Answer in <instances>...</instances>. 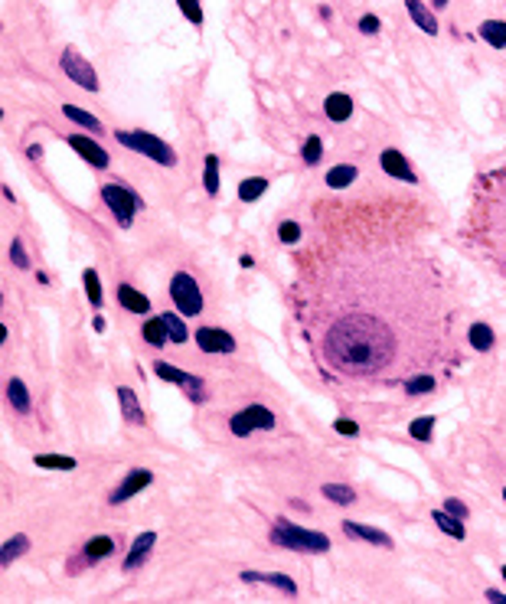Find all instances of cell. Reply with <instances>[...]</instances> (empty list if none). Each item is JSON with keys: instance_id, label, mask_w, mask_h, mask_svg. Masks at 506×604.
Returning a JSON list of instances; mask_svg holds the SVG:
<instances>
[{"instance_id": "6da1fadb", "label": "cell", "mask_w": 506, "mask_h": 604, "mask_svg": "<svg viewBox=\"0 0 506 604\" xmlns=\"http://www.w3.org/2000/svg\"><path fill=\"white\" fill-rule=\"evenodd\" d=\"M300 324L323 372L392 386L454 357V301L422 248L356 245L300 281Z\"/></svg>"}, {"instance_id": "7a4b0ae2", "label": "cell", "mask_w": 506, "mask_h": 604, "mask_svg": "<svg viewBox=\"0 0 506 604\" xmlns=\"http://www.w3.org/2000/svg\"><path fill=\"white\" fill-rule=\"evenodd\" d=\"M467 222L474 229V239L487 248V255L500 268H506V170L480 177L477 203Z\"/></svg>"}, {"instance_id": "3957f363", "label": "cell", "mask_w": 506, "mask_h": 604, "mask_svg": "<svg viewBox=\"0 0 506 604\" xmlns=\"http://www.w3.org/2000/svg\"><path fill=\"white\" fill-rule=\"evenodd\" d=\"M271 543L281 546V549H291V552H307V556H323V552H330V536L304 529V526H298V523H291V519H275Z\"/></svg>"}, {"instance_id": "277c9868", "label": "cell", "mask_w": 506, "mask_h": 604, "mask_svg": "<svg viewBox=\"0 0 506 604\" xmlns=\"http://www.w3.org/2000/svg\"><path fill=\"white\" fill-rule=\"evenodd\" d=\"M115 140L121 144V148L134 150V154H144L147 160H153V163H161V167H177V150L151 131H128V128H118Z\"/></svg>"}, {"instance_id": "5b68a950", "label": "cell", "mask_w": 506, "mask_h": 604, "mask_svg": "<svg viewBox=\"0 0 506 604\" xmlns=\"http://www.w3.org/2000/svg\"><path fill=\"white\" fill-rule=\"evenodd\" d=\"M170 301H173V307H177L183 317H200L203 307H206L200 281L193 278L190 272H177L170 278Z\"/></svg>"}, {"instance_id": "8992f818", "label": "cell", "mask_w": 506, "mask_h": 604, "mask_svg": "<svg viewBox=\"0 0 506 604\" xmlns=\"http://www.w3.org/2000/svg\"><path fill=\"white\" fill-rule=\"evenodd\" d=\"M101 203H105V210L115 216V222L121 225V229H131V225H134L138 210H141V200L131 193L128 186L105 183V186H101Z\"/></svg>"}, {"instance_id": "52a82bcc", "label": "cell", "mask_w": 506, "mask_h": 604, "mask_svg": "<svg viewBox=\"0 0 506 604\" xmlns=\"http://www.w3.org/2000/svg\"><path fill=\"white\" fill-rule=\"evenodd\" d=\"M59 69L66 72V78H72L79 88H85V92H98L101 82H98V72L92 69V62L85 59L82 53H79L76 46H66L59 56Z\"/></svg>"}, {"instance_id": "ba28073f", "label": "cell", "mask_w": 506, "mask_h": 604, "mask_svg": "<svg viewBox=\"0 0 506 604\" xmlns=\"http://www.w3.org/2000/svg\"><path fill=\"white\" fill-rule=\"evenodd\" d=\"M275 425H278L275 411L265 409V405H246V409L236 411L229 419V431L236 434V438H248V434H255V431H271Z\"/></svg>"}, {"instance_id": "9c48e42d", "label": "cell", "mask_w": 506, "mask_h": 604, "mask_svg": "<svg viewBox=\"0 0 506 604\" xmlns=\"http://www.w3.org/2000/svg\"><path fill=\"white\" fill-rule=\"evenodd\" d=\"M153 376L163 379V382H170V386L183 389L193 402H203V399H206V382H203L200 376H193V372L180 369V366L167 363V359H157V363H153Z\"/></svg>"}, {"instance_id": "30bf717a", "label": "cell", "mask_w": 506, "mask_h": 604, "mask_svg": "<svg viewBox=\"0 0 506 604\" xmlns=\"http://www.w3.org/2000/svg\"><path fill=\"white\" fill-rule=\"evenodd\" d=\"M196 347L209 357H232L238 349V340L223 327H200L196 330Z\"/></svg>"}, {"instance_id": "8fae6325", "label": "cell", "mask_w": 506, "mask_h": 604, "mask_svg": "<svg viewBox=\"0 0 506 604\" xmlns=\"http://www.w3.org/2000/svg\"><path fill=\"white\" fill-rule=\"evenodd\" d=\"M151 483H153V471H147V467H134V471L124 474V481L118 483L115 490H111V496H108V503H111V506L128 503L131 496H138L141 490H147Z\"/></svg>"}, {"instance_id": "7c38bea8", "label": "cell", "mask_w": 506, "mask_h": 604, "mask_svg": "<svg viewBox=\"0 0 506 604\" xmlns=\"http://www.w3.org/2000/svg\"><path fill=\"white\" fill-rule=\"evenodd\" d=\"M66 144H69V148L76 150V154L82 157L88 167H95V170H108V167H111V157H108V150L101 148V144H95L92 138H85V134H66Z\"/></svg>"}, {"instance_id": "4fadbf2b", "label": "cell", "mask_w": 506, "mask_h": 604, "mask_svg": "<svg viewBox=\"0 0 506 604\" xmlns=\"http://www.w3.org/2000/svg\"><path fill=\"white\" fill-rule=\"evenodd\" d=\"M379 167H383L385 177L399 180V183H408V186L418 183V173L412 170V163H408V157L402 154V150H395V148H385L383 154H379Z\"/></svg>"}, {"instance_id": "5bb4252c", "label": "cell", "mask_w": 506, "mask_h": 604, "mask_svg": "<svg viewBox=\"0 0 506 604\" xmlns=\"http://www.w3.org/2000/svg\"><path fill=\"white\" fill-rule=\"evenodd\" d=\"M242 581H248V585H268V588L281 591V595H288V598L298 595L294 578L291 575H284V572H252V568H246V572H242Z\"/></svg>"}, {"instance_id": "9a60e30c", "label": "cell", "mask_w": 506, "mask_h": 604, "mask_svg": "<svg viewBox=\"0 0 506 604\" xmlns=\"http://www.w3.org/2000/svg\"><path fill=\"white\" fill-rule=\"evenodd\" d=\"M343 533L350 536V539H356V543H369V546H376V549H392L389 533H383V529H376V526H363V523H356V519H346Z\"/></svg>"}, {"instance_id": "2e32d148", "label": "cell", "mask_w": 506, "mask_h": 604, "mask_svg": "<svg viewBox=\"0 0 506 604\" xmlns=\"http://www.w3.org/2000/svg\"><path fill=\"white\" fill-rule=\"evenodd\" d=\"M153 546H157V533H141L134 543H131V549H128V556H124V562H121V568L124 572H134V568H141L151 558V552H153Z\"/></svg>"}, {"instance_id": "e0dca14e", "label": "cell", "mask_w": 506, "mask_h": 604, "mask_svg": "<svg viewBox=\"0 0 506 604\" xmlns=\"http://www.w3.org/2000/svg\"><path fill=\"white\" fill-rule=\"evenodd\" d=\"M353 98L346 92H333V95H327V101H323V115H327V121H333V124H343V121H350L353 118Z\"/></svg>"}, {"instance_id": "ac0fdd59", "label": "cell", "mask_w": 506, "mask_h": 604, "mask_svg": "<svg viewBox=\"0 0 506 604\" xmlns=\"http://www.w3.org/2000/svg\"><path fill=\"white\" fill-rule=\"evenodd\" d=\"M115 392H118V405H121L124 421H128V425H144L147 419H144V409H141L134 389H131V386H118Z\"/></svg>"}, {"instance_id": "d6986e66", "label": "cell", "mask_w": 506, "mask_h": 604, "mask_svg": "<svg viewBox=\"0 0 506 604\" xmlns=\"http://www.w3.org/2000/svg\"><path fill=\"white\" fill-rule=\"evenodd\" d=\"M7 405L16 411V415H30L33 411V399H30V389H26V382L24 379H7Z\"/></svg>"}, {"instance_id": "ffe728a7", "label": "cell", "mask_w": 506, "mask_h": 604, "mask_svg": "<svg viewBox=\"0 0 506 604\" xmlns=\"http://www.w3.org/2000/svg\"><path fill=\"white\" fill-rule=\"evenodd\" d=\"M115 295H118V304H121V307L128 310V314H151V297L141 295L138 287L118 285V287H115Z\"/></svg>"}, {"instance_id": "44dd1931", "label": "cell", "mask_w": 506, "mask_h": 604, "mask_svg": "<svg viewBox=\"0 0 506 604\" xmlns=\"http://www.w3.org/2000/svg\"><path fill=\"white\" fill-rule=\"evenodd\" d=\"M405 10L408 16H412V24L418 26L422 33H428V36H437V16L431 7H425L422 0H405Z\"/></svg>"}, {"instance_id": "7402d4cb", "label": "cell", "mask_w": 506, "mask_h": 604, "mask_svg": "<svg viewBox=\"0 0 506 604\" xmlns=\"http://www.w3.org/2000/svg\"><path fill=\"white\" fill-rule=\"evenodd\" d=\"M467 343H470V349H477V353H490V349L497 347V333H493L490 324L477 320V324L467 327Z\"/></svg>"}, {"instance_id": "603a6c76", "label": "cell", "mask_w": 506, "mask_h": 604, "mask_svg": "<svg viewBox=\"0 0 506 604\" xmlns=\"http://www.w3.org/2000/svg\"><path fill=\"white\" fill-rule=\"evenodd\" d=\"M108 556H115V539L111 536H95L82 549V565H95V562H101Z\"/></svg>"}, {"instance_id": "cb8c5ba5", "label": "cell", "mask_w": 506, "mask_h": 604, "mask_svg": "<svg viewBox=\"0 0 506 604\" xmlns=\"http://www.w3.org/2000/svg\"><path fill=\"white\" fill-rule=\"evenodd\" d=\"M141 337H144V343L147 347H167L170 343V330H167V324H163V317L157 314V317H147L144 324H141Z\"/></svg>"}, {"instance_id": "d4e9b609", "label": "cell", "mask_w": 506, "mask_h": 604, "mask_svg": "<svg viewBox=\"0 0 506 604\" xmlns=\"http://www.w3.org/2000/svg\"><path fill=\"white\" fill-rule=\"evenodd\" d=\"M26 552H30V536H24V533L10 536L7 543L0 546V568H10L16 558L26 556Z\"/></svg>"}, {"instance_id": "484cf974", "label": "cell", "mask_w": 506, "mask_h": 604, "mask_svg": "<svg viewBox=\"0 0 506 604\" xmlns=\"http://www.w3.org/2000/svg\"><path fill=\"white\" fill-rule=\"evenodd\" d=\"M431 519L437 523V529H441V533L451 536V539H457V543H464V539H467V526H464V519L454 516V513L435 510V513H431Z\"/></svg>"}, {"instance_id": "4316f807", "label": "cell", "mask_w": 506, "mask_h": 604, "mask_svg": "<svg viewBox=\"0 0 506 604\" xmlns=\"http://www.w3.org/2000/svg\"><path fill=\"white\" fill-rule=\"evenodd\" d=\"M402 389H405L412 399H422V395H431L437 389V376L435 372H412V376L402 382Z\"/></svg>"}, {"instance_id": "83f0119b", "label": "cell", "mask_w": 506, "mask_h": 604, "mask_svg": "<svg viewBox=\"0 0 506 604\" xmlns=\"http://www.w3.org/2000/svg\"><path fill=\"white\" fill-rule=\"evenodd\" d=\"M356 177H360V167H356V163H337V167L327 170V186L330 190H346L350 183H356Z\"/></svg>"}, {"instance_id": "f1b7e54d", "label": "cell", "mask_w": 506, "mask_h": 604, "mask_svg": "<svg viewBox=\"0 0 506 604\" xmlns=\"http://www.w3.org/2000/svg\"><path fill=\"white\" fill-rule=\"evenodd\" d=\"M477 33H480V39L487 46L506 49V20H483V24L477 26Z\"/></svg>"}, {"instance_id": "f546056e", "label": "cell", "mask_w": 506, "mask_h": 604, "mask_svg": "<svg viewBox=\"0 0 506 604\" xmlns=\"http://www.w3.org/2000/svg\"><path fill=\"white\" fill-rule=\"evenodd\" d=\"M268 193V180L265 177H246L238 183V203H258Z\"/></svg>"}, {"instance_id": "4dcf8cb0", "label": "cell", "mask_w": 506, "mask_h": 604, "mask_svg": "<svg viewBox=\"0 0 506 604\" xmlns=\"http://www.w3.org/2000/svg\"><path fill=\"white\" fill-rule=\"evenodd\" d=\"M161 317H163V324H167V330H170V343H180V347H183V343L190 340V330H186V324H183V314L173 307V310H163Z\"/></svg>"}, {"instance_id": "1f68e13d", "label": "cell", "mask_w": 506, "mask_h": 604, "mask_svg": "<svg viewBox=\"0 0 506 604\" xmlns=\"http://www.w3.org/2000/svg\"><path fill=\"white\" fill-rule=\"evenodd\" d=\"M82 285H85V297H88L92 310H98L101 304H105V291H101L98 272H95V268H85V272H82Z\"/></svg>"}, {"instance_id": "d6a6232c", "label": "cell", "mask_w": 506, "mask_h": 604, "mask_svg": "<svg viewBox=\"0 0 506 604\" xmlns=\"http://www.w3.org/2000/svg\"><path fill=\"white\" fill-rule=\"evenodd\" d=\"M33 464L43 467V471H76L79 461L69 454H36L33 457Z\"/></svg>"}, {"instance_id": "836d02e7", "label": "cell", "mask_w": 506, "mask_h": 604, "mask_svg": "<svg viewBox=\"0 0 506 604\" xmlns=\"http://www.w3.org/2000/svg\"><path fill=\"white\" fill-rule=\"evenodd\" d=\"M320 496H327L330 503H340V506L356 503V490H353V487H346V483H323V487H320Z\"/></svg>"}, {"instance_id": "e575fe53", "label": "cell", "mask_w": 506, "mask_h": 604, "mask_svg": "<svg viewBox=\"0 0 506 604\" xmlns=\"http://www.w3.org/2000/svg\"><path fill=\"white\" fill-rule=\"evenodd\" d=\"M62 115L69 118L72 124H79V128H85V131H95L98 134L101 131V121L95 115H88L85 108H76V105H62Z\"/></svg>"}, {"instance_id": "d590c367", "label": "cell", "mask_w": 506, "mask_h": 604, "mask_svg": "<svg viewBox=\"0 0 506 604\" xmlns=\"http://www.w3.org/2000/svg\"><path fill=\"white\" fill-rule=\"evenodd\" d=\"M435 415H418V419L408 425V434H412L415 441H422V444H428L431 438H435Z\"/></svg>"}, {"instance_id": "8d00e7d4", "label": "cell", "mask_w": 506, "mask_h": 604, "mask_svg": "<svg viewBox=\"0 0 506 604\" xmlns=\"http://www.w3.org/2000/svg\"><path fill=\"white\" fill-rule=\"evenodd\" d=\"M203 190H206L209 196L219 193V157L209 154L206 163H203Z\"/></svg>"}, {"instance_id": "74e56055", "label": "cell", "mask_w": 506, "mask_h": 604, "mask_svg": "<svg viewBox=\"0 0 506 604\" xmlns=\"http://www.w3.org/2000/svg\"><path fill=\"white\" fill-rule=\"evenodd\" d=\"M300 160H304L307 167H317V163L323 160V140L317 138V134L304 138V144H300Z\"/></svg>"}, {"instance_id": "f35d334b", "label": "cell", "mask_w": 506, "mask_h": 604, "mask_svg": "<svg viewBox=\"0 0 506 604\" xmlns=\"http://www.w3.org/2000/svg\"><path fill=\"white\" fill-rule=\"evenodd\" d=\"M177 7L193 26H203V20H206L203 16V0H177Z\"/></svg>"}, {"instance_id": "ab89813d", "label": "cell", "mask_w": 506, "mask_h": 604, "mask_svg": "<svg viewBox=\"0 0 506 604\" xmlns=\"http://www.w3.org/2000/svg\"><path fill=\"white\" fill-rule=\"evenodd\" d=\"M278 242H284V245H298V242H300V225L294 222V219H284V222L278 225Z\"/></svg>"}, {"instance_id": "60d3db41", "label": "cell", "mask_w": 506, "mask_h": 604, "mask_svg": "<svg viewBox=\"0 0 506 604\" xmlns=\"http://www.w3.org/2000/svg\"><path fill=\"white\" fill-rule=\"evenodd\" d=\"M10 262H14L16 268H30V255H26V245L20 235H14V242H10Z\"/></svg>"}, {"instance_id": "b9f144b4", "label": "cell", "mask_w": 506, "mask_h": 604, "mask_svg": "<svg viewBox=\"0 0 506 604\" xmlns=\"http://www.w3.org/2000/svg\"><path fill=\"white\" fill-rule=\"evenodd\" d=\"M356 26H360L363 36H376V33L383 30V20H379L376 14H363V16H360V24H356Z\"/></svg>"}, {"instance_id": "7bdbcfd3", "label": "cell", "mask_w": 506, "mask_h": 604, "mask_svg": "<svg viewBox=\"0 0 506 604\" xmlns=\"http://www.w3.org/2000/svg\"><path fill=\"white\" fill-rule=\"evenodd\" d=\"M333 431L346 434V438H356V434H360V425H356L353 419H337V421H333Z\"/></svg>"}, {"instance_id": "ee69618b", "label": "cell", "mask_w": 506, "mask_h": 604, "mask_svg": "<svg viewBox=\"0 0 506 604\" xmlns=\"http://www.w3.org/2000/svg\"><path fill=\"white\" fill-rule=\"evenodd\" d=\"M445 510L454 513V516H460V519H467V513H470L467 506H464V503L457 500V496H445Z\"/></svg>"}, {"instance_id": "f6af8a7d", "label": "cell", "mask_w": 506, "mask_h": 604, "mask_svg": "<svg viewBox=\"0 0 506 604\" xmlns=\"http://www.w3.org/2000/svg\"><path fill=\"white\" fill-rule=\"evenodd\" d=\"M487 601H493V604H506V595H503V591H497V588H487Z\"/></svg>"}, {"instance_id": "bcb514c9", "label": "cell", "mask_w": 506, "mask_h": 604, "mask_svg": "<svg viewBox=\"0 0 506 604\" xmlns=\"http://www.w3.org/2000/svg\"><path fill=\"white\" fill-rule=\"evenodd\" d=\"M26 154H30V160H43V144H30Z\"/></svg>"}, {"instance_id": "7dc6e473", "label": "cell", "mask_w": 506, "mask_h": 604, "mask_svg": "<svg viewBox=\"0 0 506 604\" xmlns=\"http://www.w3.org/2000/svg\"><path fill=\"white\" fill-rule=\"evenodd\" d=\"M238 265H242V268H255V258L252 255H242V258H238Z\"/></svg>"}, {"instance_id": "c3c4849f", "label": "cell", "mask_w": 506, "mask_h": 604, "mask_svg": "<svg viewBox=\"0 0 506 604\" xmlns=\"http://www.w3.org/2000/svg\"><path fill=\"white\" fill-rule=\"evenodd\" d=\"M92 327H95L98 333H105V327H108V324H105V317H95V320H92Z\"/></svg>"}, {"instance_id": "681fc988", "label": "cell", "mask_w": 506, "mask_h": 604, "mask_svg": "<svg viewBox=\"0 0 506 604\" xmlns=\"http://www.w3.org/2000/svg\"><path fill=\"white\" fill-rule=\"evenodd\" d=\"M447 4H451V0H431V7H435V10H445Z\"/></svg>"}, {"instance_id": "f907efd6", "label": "cell", "mask_w": 506, "mask_h": 604, "mask_svg": "<svg viewBox=\"0 0 506 604\" xmlns=\"http://www.w3.org/2000/svg\"><path fill=\"white\" fill-rule=\"evenodd\" d=\"M500 575H503V581H506V565H500Z\"/></svg>"}, {"instance_id": "816d5d0a", "label": "cell", "mask_w": 506, "mask_h": 604, "mask_svg": "<svg viewBox=\"0 0 506 604\" xmlns=\"http://www.w3.org/2000/svg\"><path fill=\"white\" fill-rule=\"evenodd\" d=\"M503 500H506V487H503Z\"/></svg>"}]
</instances>
